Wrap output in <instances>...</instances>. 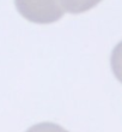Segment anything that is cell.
<instances>
[{"label":"cell","instance_id":"cell-3","mask_svg":"<svg viewBox=\"0 0 122 132\" xmlns=\"http://www.w3.org/2000/svg\"><path fill=\"white\" fill-rule=\"evenodd\" d=\"M26 132H68L63 127L54 122H40L31 126L26 130Z\"/></svg>","mask_w":122,"mask_h":132},{"label":"cell","instance_id":"cell-1","mask_svg":"<svg viewBox=\"0 0 122 132\" xmlns=\"http://www.w3.org/2000/svg\"><path fill=\"white\" fill-rule=\"evenodd\" d=\"M21 16L37 24H50L63 16L60 0H14Z\"/></svg>","mask_w":122,"mask_h":132},{"label":"cell","instance_id":"cell-2","mask_svg":"<svg viewBox=\"0 0 122 132\" xmlns=\"http://www.w3.org/2000/svg\"><path fill=\"white\" fill-rule=\"evenodd\" d=\"M102 0H60L63 11L70 13H83L97 6Z\"/></svg>","mask_w":122,"mask_h":132}]
</instances>
